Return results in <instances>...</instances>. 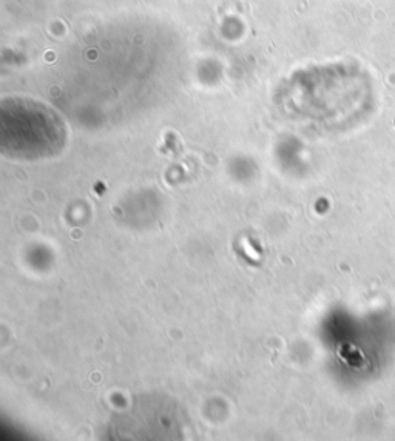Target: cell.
Returning a JSON list of instances; mask_svg holds the SVG:
<instances>
[{
  "mask_svg": "<svg viewBox=\"0 0 395 441\" xmlns=\"http://www.w3.org/2000/svg\"><path fill=\"white\" fill-rule=\"evenodd\" d=\"M185 417L178 404L162 395L137 398L110 423L111 438H179Z\"/></svg>",
  "mask_w": 395,
  "mask_h": 441,
  "instance_id": "obj_2",
  "label": "cell"
},
{
  "mask_svg": "<svg viewBox=\"0 0 395 441\" xmlns=\"http://www.w3.org/2000/svg\"><path fill=\"white\" fill-rule=\"evenodd\" d=\"M65 142L62 121L45 107L11 101L2 108V150L14 158L39 159L59 153Z\"/></svg>",
  "mask_w": 395,
  "mask_h": 441,
  "instance_id": "obj_1",
  "label": "cell"
}]
</instances>
